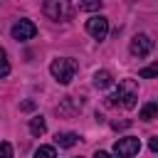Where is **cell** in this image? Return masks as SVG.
<instances>
[{
    "instance_id": "obj_8",
    "label": "cell",
    "mask_w": 158,
    "mask_h": 158,
    "mask_svg": "<svg viewBox=\"0 0 158 158\" xmlns=\"http://www.w3.org/2000/svg\"><path fill=\"white\" fill-rule=\"evenodd\" d=\"M79 109H81V101H79L77 96H64V99L59 101V106H57V114H62V116H74V114H79Z\"/></svg>"
},
{
    "instance_id": "obj_2",
    "label": "cell",
    "mask_w": 158,
    "mask_h": 158,
    "mask_svg": "<svg viewBox=\"0 0 158 158\" xmlns=\"http://www.w3.org/2000/svg\"><path fill=\"white\" fill-rule=\"evenodd\" d=\"M77 69H79V64H77V59H69V57H62V59H54L52 64H49V72H52V77L59 81V84H69L72 79H74V74H77Z\"/></svg>"
},
{
    "instance_id": "obj_6",
    "label": "cell",
    "mask_w": 158,
    "mask_h": 158,
    "mask_svg": "<svg viewBox=\"0 0 158 158\" xmlns=\"http://www.w3.org/2000/svg\"><path fill=\"white\" fill-rule=\"evenodd\" d=\"M153 40L148 37V35H138V37H133L131 40V54L133 57H146L151 49H153Z\"/></svg>"
},
{
    "instance_id": "obj_17",
    "label": "cell",
    "mask_w": 158,
    "mask_h": 158,
    "mask_svg": "<svg viewBox=\"0 0 158 158\" xmlns=\"http://www.w3.org/2000/svg\"><path fill=\"white\" fill-rule=\"evenodd\" d=\"M79 10H101V2H81Z\"/></svg>"
},
{
    "instance_id": "obj_10",
    "label": "cell",
    "mask_w": 158,
    "mask_h": 158,
    "mask_svg": "<svg viewBox=\"0 0 158 158\" xmlns=\"http://www.w3.org/2000/svg\"><path fill=\"white\" fill-rule=\"evenodd\" d=\"M44 131H47V126H44V118H42V116L30 118V133H32V136H42Z\"/></svg>"
},
{
    "instance_id": "obj_11",
    "label": "cell",
    "mask_w": 158,
    "mask_h": 158,
    "mask_svg": "<svg viewBox=\"0 0 158 158\" xmlns=\"http://www.w3.org/2000/svg\"><path fill=\"white\" fill-rule=\"evenodd\" d=\"M111 74L109 72H96L94 74V86H99V89H106V86H111Z\"/></svg>"
},
{
    "instance_id": "obj_21",
    "label": "cell",
    "mask_w": 158,
    "mask_h": 158,
    "mask_svg": "<svg viewBox=\"0 0 158 158\" xmlns=\"http://www.w3.org/2000/svg\"><path fill=\"white\" fill-rule=\"evenodd\" d=\"M94 158H111V156H109V153H104V151H96V153H94Z\"/></svg>"
},
{
    "instance_id": "obj_9",
    "label": "cell",
    "mask_w": 158,
    "mask_h": 158,
    "mask_svg": "<svg viewBox=\"0 0 158 158\" xmlns=\"http://www.w3.org/2000/svg\"><path fill=\"white\" fill-rule=\"evenodd\" d=\"M156 116H158V101H148L138 114V118H143V121H153Z\"/></svg>"
},
{
    "instance_id": "obj_20",
    "label": "cell",
    "mask_w": 158,
    "mask_h": 158,
    "mask_svg": "<svg viewBox=\"0 0 158 158\" xmlns=\"http://www.w3.org/2000/svg\"><path fill=\"white\" fill-rule=\"evenodd\" d=\"M148 146H151V151H153V153H158V136H156V138H151V143H148Z\"/></svg>"
},
{
    "instance_id": "obj_5",
    "label": "cell",
    "mask_w": 158,
    "mask_h": 158,
    "mask_svg": "<svg viewBox=\"0 0 158 158\" xmlns=\"http://www.w3.org/2000/svg\"><path fill=\"white\" fill-rule=\"evenodd\" d=\"M35 35H37V27H35V22H30V20H20L17 25H12V40H17V42L32 40Z\"/></svg>"
},
{
    "instance_id": "obj_1",
    "label": "cell",
    "mask_w": 158,
    "mask_h": 158,
    "mask_svg": "<svg viewBox=\"0 0 158 158\" xmlns=\"http://www.w3.org/2000/svg\"><path fill=\"white\" fill-rule=\"evenodd\" d=\"M136 99H138V86H136V81L133 79H123L121 84H118V89L111 94V96H106V104L109 106H123V109H133L136 106Z\"/></svg>"
},
{
    "instance_id": "obj_4",
    "label": "cell",
    "mask_w": 158,
    "mask_h": 158,
    "mask_svg": "<svg viewBox=\"0 0 158 158\" xmlns=\"http://www.w3.org/2000/svg\"><path fill=\"white\" fill-rule=\"evenodd\" d=\"M86 32L94 37V40H104L109 35V20L101 17V15H94L86 20Z\"/></svg>"
},
{
    "instance_id": "obj_16",
    "label": "cell",
    "mask_w": 158,
    "mask_h": 158,
    "mask_svg": "<svg viewBox=\"0 0 158 158\" xmlns=\"http://www.w3.org/2000/svg\"><path fill=\"white\" fill-rule=\"evenodd\" d=\"M0 158H12V146H10L7 141L0 143Z\"/></svg>"
},
{
    "instance_id": "obj_12",
    "label": "cell",
    "mask_w": 158,
    "mask_h": 158,
    "mask_svg": "<svg viewBox=\"0 0 158 158\" xmlns=\"http://www.w3.org/2000/svg\"><path fill=\"white\" fill-rule=\"evenodd\" d=\"M77 138H79L77 133H57V138H54V141H57L62 148H72V146L77 143Z\"/></svg>"
},
{
    "instance_id": "obj_19",
    "label": "cell",
    "mask_w": 158,
    "mask_h": 158,
    "mask_svg": "<svg viewBox=\"0 0 158 158\" xmlns=\"http://www.w3.org/2000/svg\"><path fill=\"white\" fill-rule=\"evenodd\" d=\"M20 109H25V111H32L35 109V101H22V106Z\"/></svg>"
},
{
    "instance_id": "obj_3",
    "label": "cell",
    "mask_w": 158,
    "mask_h": 158,
    "mask_svg": "<svg viewBox=\"0 0 158 158\" xmlns=\"http://www.w3.org/2000/svg\"><path fill=\"white\" fill-rule=\"evenodd\" d=\"M138 151H141V141L136 136H126V138H118L114 143V153L118 158H133Z\"/></svg>"
},
{
    "instance_id": "obj_18",
    "label": "cell",
    "mask_w": 158,
    "mask_h": 158,
    "mask_svg": "<svg viewBox=\"0 0 158 158\" xmlns=\"http://www.w3.org/2000/svg\"><path fill=\"white\" fill-rule=\"evenodd\" d=\"M111 126H114V128H128V126H131V121H114Z\"/></svg>"
},
{
    "instance_id": "obj_15",
    "label": "cell",
    "mask_w": 158,
    "mask_h": 158,
    "mask_svg": "<svg viewBox=\"0 0 158 158\" xmlns=\"http://www.w3.org/2000/svg\"><path fill=\"white\" fill-rule=\"evenodd\" d=\"M7 74H10V62H7L5 49L0 47V77H7Z\"/></svg>"
},
{
    "instance_id": "obj_7",
    "label": "cell",
    "mask_w": 158,
    "mask_h": 158,
    "mask_svg": "<svg viewBox=\"0 0 158 158\" xmlns=\"http://www.w3.org/2000/svg\"><path fill=\"white\" fill-rule=\"evenodd\" d=\"M42 12H44L47 17H52V20H59V17L67 15V2H62V0H49V2L42 5Z\"/></svg>"
},
{
    "instance_id": "obj_14",
    "label": "cell",
    "mask_w": 158,
    "mask_h": 158,
    "mask_svg": "<svg viewBox=\"0 0 158 158\" xmlns=\"http://www.w3.org/2000/svg\"><path fill=\"white\" fill-rule=\"evenodd\" d=\"M138 77H143V79H153V77H158V62H153L151 67H143V69L138 72Z\"/></svg>"
},
{
    "instance_id": "obj_13",
    "label": "cell",
    "mask_w": 158,
    "mask_h": 158,
    "mask_svg": "<svg viewBox=\"0 0 158 158\" xmlns=\"http://www.w3.org/2000/svg\"><path fill=\"white\" fill-rule=\"evenodd\" d=\"M35 158H57V151L52 146H40L35 151Z\"/></svg>"
}]
</instances>
